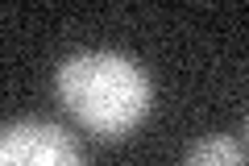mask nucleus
<instances>
[{
	"mask_svg": "<svg viewBox=\"0 0 249 166\" xmlns=\"http://www.w3.org/2000/svg\"><path fill=\"white\" fill-rule=\"evenodd\" d=\"M62 108L88 133L121 141L150 116L154 83L129 54L121 50H75L54 71Z\"/></svg>",
	"mask_w": 249,
	"mask_h": 166,
	"instance_id": "nucleus-1",
	"label": "nucleus"
},
{
	"mask_svg": "<svg viewBox=\"0 0 249 166\" xmlns=\"http://www.w3.org/2000/svg\"><path fill=\"white\" fill-rule=\"evenodd\" d=\"M0 166H88V158L50 121H9L0 133Z\"/></svg>",
	"mask_w": 249,
	"mask_h": 166,
	"instance_id": "nucleus-2",
	"label": "nucleus"
},
{
	"mask_svg": "<svg viewBox=\"0 0 249 166\" xmlns=\"http://www.w3.org/2000/svg\"><path fill=\"white\" fill-rule=\"evenodd\" d=\"M183 166H245V149L224 133L191 141V149L183 154Z\"/></svg>",
	"mask_w": 249,
	"mask_h": 166,
	"instance_id": "nucleus-3",
	"label": "nucleus"
},
{
	"mask_svg": "<svg viewBox=\"0 0 249 166\" xmlns=\"http://www.w3.org/2000/svg\"><path fill=\"white\" fill-rule=\"evenodd\" d=\"M245 129H249V121H245Z\"/></svg>",
	"mask_w": 249,
	"mask_h": 166,
	"instance_id": "nucleus-4",
	"label": "nucleus"
}]
</instances>
